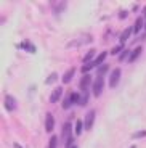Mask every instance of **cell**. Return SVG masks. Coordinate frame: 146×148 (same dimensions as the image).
<instances>
[{
    "label": "cell",
    "mask_w": 146,
    "mask_h": 148,
    "mask_svg": "<svg viewBox=\"0 0 146 148\" xmlns=\"http://www.w3.org/2000/svg\"><path fill=\"white\" fill-rule=\"evenodd\" d=\"M141 137H146V132H145V130H141V132H136V134H133V138H141Z\"/></svg>",
    "instance_id": "22"
},
{
    "label": "cell",
    "mask_w": 146,
    "mask_h": 148,
    "mask_svg": "<svg viewBox=\"0 0 146 148\" xmlns=\"http://www.w3.org/2000/svg\"><path fill=\"white\" fill-rule=\"evenodd\" d=\"M79 101H81V97H79V93H69V95H66L64 101H63V108H64V110H69L71 105L79 103Z\"/></svg>",
    "instance_id": "1"
},
{
    "label": "cell",
    "mask_w": 146,
    "mask_h": 148,
    "mask_svg": "<svg viewBox=\"0 0 146 148\" xmlns=\"http://www.w3.org/2000/svg\"><path fill=\"white\" fill-rule=\"evenodd\" d=\"M130 148H135V147H130Z\"/></svg>",
    "instance_id": "27"
},
{
    "label": "cell",
    "mask_w": 146,
    "mask_h": 148,
    "mask_svg": "<svg viewBox=\"0 0 146 148\" xmlns=\"http://www.w3.org/2000/svg\"><path fill=\"white\" fill-rule=\"evenodd\" d=\"M74 73H76V68H71V69H68V71H66V74L63 76V82H64V84H68V82H69L71 79H72Z\"/></svg>",
    "instance_id": "10"
},
{
    "label": "cell",
    "mask_w": 146,
    "mask_h": 148,
    "mask_svg": "<svg viewBox=\"0 0 146 148\" xmlns=\"http://www.w3.org/2000/svg\"><path fill=\"white\" fill-rule=\"evenodd\" d=\"M61 95H63V87H56V89L51 92V95H50V101L51 103H56V101L61 98Z\"/></svg>",
    "instance_id": "6"
},
{
    "label": "cell",
    "mask_w": 146,
    "mask_h": 148,
    "mask_svg": "<svg viewBox=\"0 0 146 148\" xmlns=\"http://www.w3.org/2000/svg\"><path fill=\"white\" fill-rule=\"evenodd\" d=\"M141 27H143V18H138V19H136V23H135V26H133V32L138 34Z\"/></svg>",
    "instance_id": "14"
},
{
    "label": "cell",
    "mask_w": 146,
    "mask_h": 148,
    "mask_svg": "<svg viewBox=\"0 0 146 148\" xmlns=\"http://www.w3.org/2000/svg\"><path fill=\"white\" fill-rule=\"evenodd\" d=\"M130 53H132V52H128V50H124V52L119 55V60H121V61H122V60H125L127 56H130Z\"/></svg>",
    "instance_id": "21"
},
{
    "label": "cell",
    "mask_w": 146,
    "mask_h": 148,
    "mask_svg": "<svg viewBox=\"0 0 146 148\" xmlns=\"http://www.w3.org/2000/svg\"><path fill=\"white\" fill-rule=\"evenodd\" d=\"M93 55H95V50H90V52H88L87 55L84 56V63H87V64L90 63V60L93 58Z\"/></svg>",
    "instance_id": "17"
},
{
    "label": "cell",
    "mask_w": 146,
    "mask_h": 148,
    "mask_svg": "<svg viewBox=\"0 0 146 148\" xmlns=\"http://www.w3.org/2000/svg\"><path fill=\"white\" fill-rule=\"evenodd\" d=\"M93 121H95V111H88L87 116H85V122H84V127L87 130L91 129V126H93Z\"/></svg>",
    "instance_id": "4"
},
{
    "label": "cell",
    "mask_w": 146,
    "mask_h": 148,
    "mask_svg": "<svg viewBox=\"0 0 146 148\" xmlns=\"http://www.w3.org/2000/svg\"><path fill=\"white\" fill-rule=\"evenodd\" d=\"M90 82H91V76L85 74L84 77H82V81H81V89L87 90V89H88V85H90Z\"/></svg>",
    "instance_id": "9"
},
{
    "label": "cell",
    "mask_w": 146,
    "mask_h": 148,
    "mask_svg": "<svg viewBox=\"0 0 146 148\" xmlns=\"http://www.w3.org/2000/svg\"><path fill=\"white\" fill-rule=\"evenodd\" d=\"M145 27H146V24H145Z\"/></svg>",
    "instance_id": "29"
},
{
    "label": "cell",
    "mask_w": 146,
    "mask_h": 148,
    "mask_svg": "<svg viewBox=\"0 0 146 148\" xmlns=\"http://www.w3.org/2000/svg\"><path fill=\"white\" fill-rule=\"evenodd\" d=\"M53 127H55V119H53V114H51V113H47V116H45V130H47V132H51Z\"/></svg>",
    "instance_id": "5"
},
{
    "label": "cell",
    "mask_w": 146,
    "mask_h": 148,
    "mask_svg": "<svg viewBox=\"0 0 146 148\" xmlns=\"http://www.w3.org/2000/svg\"><path fill=\"white\" fill-rule=\"evenodd\" d=\"M106 56H108V53H106V52H101V53H100V55L96 56L95 60H93V61H95V64H96V66H100V64H101L103 61H104V60H106Z\"/></svg>",
    "instance_id": "12"
},
{
    "label": "cell",
    "mask_w": 146,
    "mask_h": 148,
    "mask_svg": "<svg viewBox=\"0 0 146 148\" xmlns=\"http://www.w3.org/2000/svg\"><path fill=\"white\" fill-rule=\"evenodd\" d=\"M82 126H84V122H82V121H77L76 122V135H81V134H82Z\"/></svg>",
    "instance_id": "18"
},
{
    "label": "cell",
    "mask_w": 146,
    "mask_h": 148,
    "mask_svg": "<svg viewBox=\"0 0 146 148\" xmlns=\"http://www.w3.org/2000/svg\"><path fill=\"white\" fill-rule=\"evenodd\" d=\"M5 108H7L8 111H13V110L16 108V100H15L11 95H7V97H5Z\"/></svg>",
    "instance_id": "7"
},
{
    "label": "cell",
    "mask_w": 146,
    "mask_h": 148,
    "mask_svg": "<svg viewBox=\"0 0 146 148\" xmlns=\"http://www.w3.org/2000/svg\"><path fill=\"white\" fill-rule=\"evenodd\" d=\"M145 15H146V8H145Z\"/></svg>",
    "instance_id": "26"
},
{
    "label": "cell",
    "mask_w": 146,
    "mask_h": 148,
    "mask_svg": "<svg viewBox=\"0 0 146 148\" xmlns=\"http://www.w3.org/2000/svg\"><path fill=\"white\" fill-rule=\"evenodd\" d=\"M103 84H104V81H103V76H100L93 81V85H91V92H93V95L95 97H100L103 92Z\"/></svg>",
    "instance_id": "2"
},
{
    "label": "cell",
    "mask_w": 146,
    "mask_h": 148,
    "mask_svg": "<svg viewBox=\"0 0 146 148\" xmlns=\"http://www.w3.org/2000/svg\"><path fill=\"white\" fill-rule=\"evenodd\" d=\"M56 79H58V76H56V74H51L50 77H48L47 81H45V84H53V82H55Z\"/></svg>",
    "instance_id": "20"
},
{
    "label": "cell",
    "mask_w": 146,
    "mask_h": 148,
    "mask_svg": "<svg viewBox=\"0 0 146 148\" xmlns=\"http://www.w3.org/2000/svg\"><path fill=\"white\" fill-rule=\"evenodd\" d=\"M132 32H133V27H127V29H125L124 32H122V36H121V42H122V44H124V42L127 40L128 36H130Z\"/></svg>",
    "instance_id": "13"
},
{
    "label": "cell",
    "mask_w": 146,
    "mask_h": 148,
    "mask_svg": "<svg viewBox=\"0 0 146 148\" xmlns=\"http://www.w3.org/2000/svg\"><path fill=\"white\" fill-rule=\"evenodd\" d=\"M119 79H121V69L116 68V69H113V73H111V76H109V89H114V87H116Z\"/></svg>",
    "instance_id": "3"
},
{
    "label": "cell",
    "mask_w": 146,
    "mask_h": 148,
    "mask_svg": "<svg viewBox=\"0 0 146 148\" xmlns=\"http://www.w3.org/2000/svg\"><path fill=\"white\" fill-rule=\"evenodd\" d=\"M106 69H108V66H106V64H104V66H101V68H100V76H103V74L106 73Z\"/></svg>",
    "instance_id": "25"
},
{
    "label": "cell",
    "mask_w": 146,
    "mask_h": 148,
    "mask_svg": "<svg viewBox=\"0 0 146 148\" xmlns=\"http://www.w3.org/2000/svg\"><path fill=\"white\" fill-rule=\"evenodd\" d=\"M87 101H88V93H87V90H84V95L81 97L79 105H81V106H85V105H87Z\"/></svg>",
    "instance_id": "16"
},
{
    "label": "cell",
    "mask_w": 146,
    "mask_h": 148,
    "mask_svg": "<svg viewBox=\"0 0 146 148\" xmlns=\"http://www.w3.org/2000/svg\"><path fill=\"white\" fill-rule=\"evenodd\" d=\"M56 140H58L56 137H51V140H50V148H56Z\"/></svg>",
    "instance_id": "24"
},
{
    "label": "cell",
    "mask_w": 146,
    "mask_h": 148,
    "mask_svg": "<svg viewBox=\"0 0 146 148\" xmlns=\"http://www.w3.org/2000/svg\"><path fill=\"white\" fill-rule=\"evenodd\" d=\"M91 68H96L95 61H90V63H88V64H84V66H82V73H85V74H87L88 71L91 69Z\"/></svg>",
    "instance_id": "15"
},
{
    "label": "cell",
    "mask_w": 146,
    "mask_h": 148,
    "mask_svg": "<svg viewBox=\"0 0 146 148\" xmlns=\"http://www.w3.org/2000/svg\"><path fill=\"white\" fill-rule=\"evenodd\" d=\"M141 50H143L141 47H136L135 50H133V52L130 53V56H128V61H130V63H133V61H135V60L138 58L140 55H141Z\"/></svg>",
    "instance_id": "8"
},
{
    "label": "cell",
    "mask_w": 146,
    "mask_h": 148,
    "mask_svg": "<svg viewBox=\"0 0 146 148\" xmlns=\"http://www.w3.org/2000/svg\"><path fill=\"white\" fill-rule=\"evenodd\" d=\"M21 47L23 48H27V52H35V48H34V45H29V44H27V42H24V44H21Z\"/></svg>",
    "instance_id": "19"
},
{
    "label": "cell",
    "mask_w": 146,
    "mask_h": 148,
    "mask_svg": "<svg viewBox=\"0 0 146 148\" xmlns=\"http://www.w3.org/2000/svg\"><path fill=\"white\" fill-rule=\"evenodd\" d=\"M121 50H124V48H122V45H117V47H114L113 50H111V53H113V55H116V53H119Z\"/></svg>",
    "instance_id": "23"
},
{
    "label": "cell",
    "mask_w": 146,
    "mask_h": 148,
    "mask_svg": "<svg viewBox=\"0 0 146 148\" xmlns=\"http://www.w3.org/2000/svg\"><path fill=\"white\" fill-rule=\"evenodd\" d=\"M63 137L66 138V142L71 138V124H69V122H66L64 127H63Z\"/></svg>",
    "instance_id": "11"
},
{
    "label": "cell",
    "mask_w": 146,
    "mask_h": 148,
    "mask_svg": "<svg viewBox=\"0 0 146 148\" xmlns=\"http://www.w3.org/2000/svg\"><path fill=\"white\" fill-rule=\"evenodd\" d=\"M72 148H77V147H72Z\"/></svg>",
    "instance_id": "28"
}]
</instances>
